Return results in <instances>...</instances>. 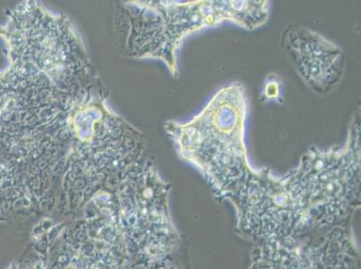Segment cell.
<instances>
[{"instance_id": "cell-2", "label": "cell", "mask_w": 361, "mask_h": 269, "mask_svg": "<svg viewBox=\"0 0 361 269\" xmlns=\"http://www.w3.org/2000/svg\"><path fill=\"white\" fill-rule=\"evenodd\" d=\"M283 42L302 77L318 92L330 91L340 80L343 54L317 32L293 25L285 32Z\"/></svg>"}, {"instance_id": "cell-1", "label": "cell", "mask_w": 361, "mask_h": 269, "mask_svg": "<svg viewBox=\"0 0 361 269\" xmlns=\"http://www.w3.org/2000/svg\"><path fill=\"white\" fill-rule=\"evenodd\" d=\"M246 111L244 87L234 83L219 90L190 123L171 121L166 127L179 155L207 172L249 169L245 146Z\"/></svg>"}, {"instance_id": "cell-3", "label": "cell", "mask_w": 361, "mask_h": 269, "mask_svg": "<svg viewBox=\"0 0 361 269\" xmlns=\"http://www.w3.org/2000/svg\"><path fill=\"white\" fill-rule=\"evenodd\" d=\"M265 96L267 100H276L280 95V84L276 80L269 82L264 88Z\"/></svg>"}]
</instances>
